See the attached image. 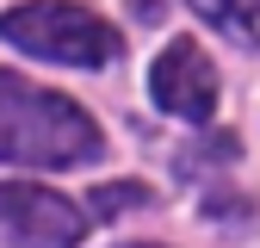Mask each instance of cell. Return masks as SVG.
<instances>
[{
    "mask_svg": "<svg viewBox=\"0 0 260 248\" xmlns=\"http://www.w3.org/2000/svg\"><path fill=\"white\" fill-rule=\"evenodd\" d=\"M106 149L100 124L75 100L50 87H31L25 75L0 69V162L19 168H81Z\"/></svg>",
    "mask_w": 260,
    "mask_h": 248,
    "instance_id": "obj_1",
    "label": "cell"
},
{
    "mask_svg": "<svg viewBox=\"0 0 260 248\" xmlns=\"http://www.w3.org/2000/svg\"><path fill=\"white\" fill-rule=\"evenodd\" d=\"M0 38L13 50H31L44 62H69V69H106L124 56V31H112L100 13L69 7V0H25V7L0 13Z\"/></svg>",
    "mask_w": 260,
    "mask_h": 248,
    "instance_id": "obj_2",
    "label": "cell"
},
{
    "mask_svg": "<svg viewBox=\"0 0 260 248\" xmlns=\"http://www.w3.org/2000/svg\"><path fill=\"white\" fill-rule=\"evenodd\" d=\"M0 230L19 248H75L87 236V217H81V205H69L50 186L7 180L0 186Z\"/></svg>",
    "mask_w": 260,
    "mask_h": 248,
    "instance_id": "obj_3",
    "label": "cell"
},
{
    "mask_svg": "<svg viewBox=\"0 0 260 248\" xmlns=\"http://www.w3.org/2000/svg\"><path fill=\"white\" fill-rule=\"evenodd\" d=\"M149 93H155L161 112H174L186 124H205L217 112V69H211V56L192 38H174L155 56V69H149Z\"/></svg>",
    "mask_w": 260,
    "mask_h": 248,
    "instance_id": "obj_4",
    "label": "cell"
},
{
    "mask_svg": "<svg viewBox=\"0 0 260 248\" xmlns=\"http://www.w3.org/2000/svg\"><path fill=\"white\" fill-rule=\"evenodd\" d=\"M199 19H211V25H230L236 38H248V44H260V0H186Z\"/></svg>",
    "mask_w": 260,
    "mask_h": 248,
    "instance_id": "obj_5",
    "label": "cell"
},
{
    "mask_svg": "<svg viewBox=\"0 0 260 248\" xmlns=\"http://www.w3.org/2000/svg\"><path fill=\"white\" fill-rule=\"evenodd\" d=\"M149 186H130V180H112V186H93V217H112L124 205H143Z\"/></svg>",
    "mask_w": 260,
    "mask_h": 248,
    "instance_id": "obj_6",
    "label": "cell"
},
{
    "mask_svg": "<svg viewBox=\"0 0 260 248\" xmlns=\"http://www.w3.org/2000/svg\"><path fill=\"white\" fill-rule=\"evenodd\" d=\"M124 248H155V242H124Z\"/></svg>",
    "mask_w": 260,
    "mask_h": 248,
    "instance_id": "obj_7",
    "label": "cell"
}]
</instances>
